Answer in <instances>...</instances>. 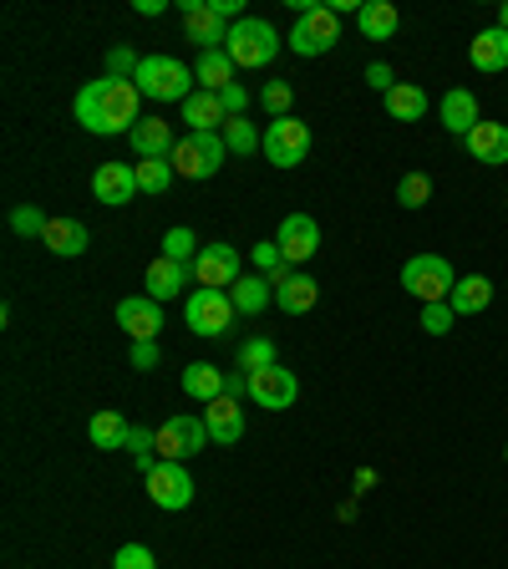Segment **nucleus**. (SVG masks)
<instances>
[{"label":"nucleus","instance_id":"nucleus-1","mask_svg":"<svg viewBox=\"0 0 508 569\" xmlns=\"http://www.w3.org/2000/svg\"><path fill=\"white\" fill-rule=\"evenodd\" d=\"M138 107H142L138 82L102 77V82H87L82 92H77L71 112H77V122H82L87 132H97V138H112V132H132V128H138V118H142Z\"/></svg>","mask_w":508,"mask_h":569},{"label":"nucleus","instance_id":"nucleus-2","mask_svg":"<svg viewBox=\"0 0 508 569\" xmlns=\"http://www.w3.org/2000/svg\"><path fill=\"white\" fill-rule=\"evenodd\" d=\"M225 158H229L225 132H189V138H178V148L168 153V163H173L178 178L203 183V178H213L219 168H225Z\"/></svg>","mask_w":508,"mask_h":569},{"label":"nucleus","instance_id":"nucleus-3","mask_svg":"<svg viewBox=\"0 0 508 569\" xmlns=\"http://www.w3.org/2000/svg\"><path fill=\"white\" fill-rule=\"evenodd\" d=\"M225 51H229V61H235V67L260 71V67H270V61L280 57V36H275L270 21H255V16H245V21L229 26Z\"/></svg>","mask_w":508,"mask_h":569},{"label":"nucleus","instance_id":"nucleus-4","mask_svg":"<svg viewBox=\"0 0 508 569\" xmlns=\"http://www.w3.org/2000/svg\"><path fill=\"white\" fill-rule=\"evenodd\" d=\"M132 82H138L142 97H153V102H189L193 97V71L178 57H142Z\"/></svg>","mask_w":508,"mask_h":569},{"label":"nucleus","instance_id":"nucleus-5","mask_svg":"<svg viewBox=\"0 0 508 569\" xmlns=\"http://www.w3.org/2000/svg\"><path fill=\"white\" fill-rule=\"evenodd\" d=\"M452 284H458V274H452V264L442 254H412L402 264V290L417 296L422 306H442L452 296Z\"/></svg>","mask_w":508,"mask_h":569},{"label":"nucleus","instance_id":"nucleus-6","mask_svg":"<svg viewBox=\"0 0 508 569\" xmlns=\"http://www.w3.org/2000/svg\"><path fill=\"white\" fill-rule=\"evenodd\" d=\"M290 51L296 57H326V51H336V41H341V16L331 11V6H310L306 16H296V26H290Z\"/></svg>","mask_w":508,"mask_h":569},{"label":"nucleus","instance_id":"nucleus-7","mask_svg":"<svg viewBox=\"0 0 508 569\" xmlns=\"http://www.w3.org/2000/svg\"><path fill=\"white\" fill-rule=\"evenodd\" d=\"M235 300H229V290H209V284H199L189 300H183V320H189V331L193 336H225L229 331V320H235Z\"/></svg>","mask_w":508,"mask_h":569},{"label":"nucleus","instance_id":"nucleus-8","mask_svg":"<svg viewBox=\"0 0 508 569\" xmlns=\"http://www.w3.org/2000/svg\"><path fill=\"white\" fill-rule=\"evenodd\" d=\"M203 442H213L209 438V422H203V417H193V412H178V417H168V422L158 427V458H163V462L199 458Z\"/></svg>","mask_w":508,"mask_h":569},{"label":"nucleus","instance_id":"nucleus-9","mask_svg":"<svg viewBox=\"0 0 508 569\" xmlns=\"http://www.w3.org/2000/svg\"><path fill=\"white\" fill-rule=\"evenodd\" d=\"M142 483H148V498H153L163 513H178V509H189L193 503V478L183 462H163L158 458L148 473H142Z\"/></svg>","mask_w":508,"mask_h":569},{"label":"nucleus","instance_id":"nucleus-10","mask_svg":"<svg viewBox=\"0 0 508 569\" xmlns=\"http://www.w3.org/2000/svg\"><path fill=\"white\" fill-rule=\"evenodd\" d=\"M310 153V128L290 112V118H270V128H265V158H270L275 168H300Z\"/></svg>","mask_w":508,"mask_h":569},{"label":"nucleus","instance_id":"nucleus-11","mask_svg":"<svg viewBox=\"0 0 508 569\" xmlns=\"http://www.w3.org/2000/svg\"><path fill=\"white\" fill-rule=\"evenodd\" d=\"M300 397V381L290 367H265V371H249V402L265 407V412H285L296 407Z\"/></svg>","mask_w":508,"mask_h":569},{"label":"nucleus","instance_id":"nucleus-12","mask_svg":"<svg viewBox=\"0 0 508 569\" xmlns=\"http://www.w3.org/2000/svg\"><path fill=\"white\" fill-rule=\"evenodd\" d=\"M178 11H183V26H189V41H199V51H213L229 41V16L213 6V0H178Z\"/></svg>","mask_w":508,"mask_h":569},{"label":"nucleus","instance_id":"nucleus-13","mask_svg":"<svg viewBox=\"0 0 508 569\" xmlns=\"http://www.w3.org/2000/svg\"><path fill=\"white\" fill-rule=\"evenodd\" d=\"M275 244H280L285 264L296 270V264L316 260V249H320V224L310 219V213H285V219H280V234H275Z\"/></svg>","mask_w":508,"mask_h":569},{"label":"nucleus","instance_id":"nucleus-14","mask_svg":"<svg viewBox=\"0 0 508 569\" xmlns=\"http://www.w3.org/2000/svg\"><path fill=\"white\" fill-rule=\"evenodd\" d=\"M239 249L235 244H199V260H193V280L209 284V290H235L239 284Z\"/></svg>","mask_w":508,"mask_h":569},{"label":"nucleus","instance_id":"nucleus-15","mask_svg":"<svg viewBox=\"0 0 508 569\" xmlns=\"http://www.w3.org/2000/svg\"><path fill=\"white\" fill-rule=\"evenodd\" d=\"M118 326L132 341H158V331H163V306H158L153 296H128V300H118Z\"/></svg>","mask_w":508,"mask_h":569},{"label":"nucleus","instance_id":"nucleus-16","mask_svg":"<svg viewBox=\"0 0 508 569\" xmlns=\"http://www.w3.org/2000/svg\"><path fill=\"white\" fill-rule=\"evenodd\" d=\"M92 193H97V203H107V209L132 203V193H138V163H102L92 173Z\"/></svg>","mask_w":508,"mask_h":569},{"label":"nucleus","instance_id":"nucleus-17","mask_svg":"<svg viewBox=\"0 0 508 569\" xmlns=\"http://www.w3.org/2000/svg\"><path fill=\"white\" fill-rule=\"evenodd\" d=\"M203 422H209V438L219 442V448H235V442L245 438V412H239V397H229V391L203 407Z\"/></svg>","mask_w":508,"mask_h":569},{"label":"nucleus","instance_id":"nucleus-18","mask_svg":"<svg viewBox=\"0 0 508 569\" xmlns=\"http://www.w3.org/2000/svg\"><path fill=\"white\" fill-rule=\"evenodd\" d=\"M316 300H320L316 274L290 270L285 280H275V306H280L285 316H306V310H316Z\"/></svg>","mask_w":508,"mask_h":569},{"label":"nucleus","instance_id":"nucleus-19","mask_svg":"<svg viewBox=\"0 0 508 569\" xmlns=\"http://www.w3.org/2000/svg\"><path fill=\"white\" fill-rule=\"evenodd\" d=\"M438 118H442V128H448L452 138H468V132L484 122V118H478V97L468 92V87H452V92H442Z\"/></svg>","mask_w":508,"mask_h":569},{"label":"nucleus","instance_id":"nucleus-20","mask_svg":"<svg viewBox=\"0 0 508 569\" xmlns=\"http://www.w3.org/2000/svg\"><path fill=\"white\" fill-rule=\"evenodd\" d=\"M189 280H193V264H178V260H168V254H158V260L148 264V296H153L158 306L183 296V284Z\"/></svg>","mask_w":508,"mask_h":569},{"label":"nucleus","instance_id":"nucleus-21","mask_svg":"<svg viewBox=\"0 0 508 569\" xmlns=\"http://www.w3.org/2000/svg\"><path fill=\"white\" fill-rule=\"evenodd\" d=\"M128 142H132V153L138 158H168L178 148L173 128H168L163 118H138V128L128 132Z\"/></svg>","mask_w":508,"mask_h":569},{"label":"nucleus","instance_id":"nucleus-22","mask_svg":"<svg viewBox=\"0 0 508 569\" xmlns=\"http://www.w3.org/2000/svg\"><path fill=\"white\" fill-rule=\"evenodd\" d=\"M397 26H402V16H397L391 0H361V11H356V31L367 36V41H391Z\"/></svg>","mask_w":508,"mask_h":569},{"label":"nucleus","instance_id":"nucleus-23","mask_svg":"<svg viewBox=\"0 0 508 569\" xmlns=\"http://www.w3.org/2000/svg\"><path fill=\"white\" fill-rule=\"evenodd\" d=\"M468 153L478 158V163H488V168H498V163H508V128L504 122H478L474 132H468Z\"/></svg>","mask_w":508,"mask_h":569},{"label":"nucleus","instance_id":"nucleus-24","mask_svg":"<svg viewBox=\"0 0 508 569\" xmlns=\"http://www.w3.org/2000/svg\"><path fill=\"white\" fill-rule=\"evenodd\" d=\"M183 122H189V132H225V122H229V112H225V102H219V92H193L189 102H183Z\"/></svg>","mask_w":508,"mask_h":569},{"label":"nucleus","instance_id":"nucleus-25","mask_svg":"<svg viewBox=\"0 0 508 569\" xmlns=\"http://www.w3.org/2000/svg\"><path fill=\"white\" fill-rule=\"evenodd\" d=\"M41 244H47L51 254H61V260H82L87 254V224L82 219H51L47 234H41Z\"/></svg>","mask_w":508,"mask_h":569},{"label":"nucleus","instance_id":"nucleus-26","mask_svg":"<svg viewBox=\"0 0 508 569\" xmlns=\"http://www.w3.org/2000/svg\"><path fill=\"white\" fill-rule=\"evenodd\" d=\"M235 61H229L225 47L213 51H199V61H193V82L203 87V92H225V87H235Z\"/></svg>","mask_w":508,"mask_h":569},{"label":"nucleus","instance_id":"nucleus-27","mask_svg":"<svg viewBox=\"0 0 508 569\" xmlns=\"http://www.w3.org/2000/svg\"><path fill=\"white\" fill-rule=\"evenodd\" d=\"M468 61H474L478 71H508V31H504V26L478 31L474 47H468Z\"/></svg>","mask_w":508,"mask_h":569},{"label":"nucleus","instance_id":"nucleus-28","mask_svg":"<svg viewBox=\"0 0 508 569\" xmlns=\"http://www.w3.org/2000/svg\"><path fill=\"white\" fill-rule=\"evenodd\" d=\"M229 300H235L239 316H265V310L275 306V280H265V274H239Z\"/></svg>","mask_w":508,"mask_h":569},{"label":"nucleus","instance_id":"nucleus-29","mask_svg":"<svg viewBox=\"0 0 508 569\" xmlns=\"http://www.w3.org/2000/svg\"><path fill=\"white\" fill-rule=\"evenodd\" d=\"M87 438H92V448L112 452V448H128L132 427H128V417H122L118 407H102V412H97L92 422H87Z\"/></svg>","mask_w":508,"mask_h":569},{"label":"nucleus","instance_id":"nucleus-30","mask_svg":"<svg viewBox=\"0 0 508 569\" xmlns=\"http://www.w3.org/2000/svg\"><path fill=\"white\" fill-rule=\"evenodd\" d=\"M488 300H494V280L488 274H462L458 284H452V316H478V310H488Z\"/></svg>","mask_w":508,"mask_h":569},{"label":"nucleus","instance_id":"nucleus-31","mask_svg":"<svg viewBox=\"0 0 508 569\" xmlns=\"http://www.w3.org/2000/svg\"><path fill=\"white\" fill-rule=\"evenodd\" d=\"M178 381H183V391H189L193 402H203V407H209L213 397H225V387H229V377L219 367H209V361H193V367H183V377H178Z\"/></svg>","mask_w":508,"mask_h":569},{"label":"nucleus","instance_id":"nucleus-32","mask_svg":"<svg viewBox=\"0 0 508 569\" xmlns=\"http://www.w3.org/2000/svg\"><path fill=\"white\" fill-rule=\"evenodd\" d=\"M381 102H387V112H391L397 122H422L427 107H432V97H427L417 82H397L387 97H381Z\"/></svg>","mask_w":508,"mask_h":569},{"label":"nucleus","instance_id":"nucleus-33","mask_svg":"<svg viewBox=\"0 0 508 569\" xmlns=\"http://www.w3.org/2000/svg\"><path fill=\"white\" fill-rule=\"evenodd\" d=\"M225 142H229V153H235V158L265 153V132L255 128V122H245V118H229L225 122Z\"/></svg>","mask_w":508,"mask_h":569},{"label":"nucleus","instance_id":"nucleus-34","mask_svg":"<svg viewBox=\"0 0 508 569\" xmlns=\"http://www.w3.org/2000/svg\"><path fill=\"white\" fill-rule=\"evenodd\" d=\"M235 367H239V371H265V367H280V356H275V341H265V336H249V341L239 346Z\"/></svg>","mask_w":508,"mask_h":569},{"label":"nucleus","instance_id":"nucleus-35","mask_svg":"<svg viewBox=\"0 0 508 569\" xmlns=\"http://www.w3.org/2000/svg\"><path fill=\"white\" fill-rule=\"evenodd\" d=\"M173 178L178 173L168 158H138V193H163Z\"/></svg>","mask_w":508,"mask_h":569},{"label":"nucleus","instance_id":"nucleus-36","mask_svg":"<svg viewBox=\"0 0 508 569\" xmlns=\"http://www.w3.org/2000/svg\"><path fill=\"white\" fill-rule=\"evenodd\" d=\"M427 199H432V178L427 173H402L397 178V203H402V209H422Z\"/></svg>","mask_w":508,"mask_h":569},{"label":"nucleus","instance_id":"nucleus-37","mask_svg":"<svg viewBox=\"0 0 508 569\" xmlns=\"http://www.w3.org/2000/svg\"><path fill=\"white\" fill-rule=\"evenodd\" d=\"M249 260L260 264L265 280H285V274H290V264H285V254H280V244H275V239H265V244L249 249Z\"/></svg>","mask_w":508,"mask_h":569},{"label":"nucleus","instance_id":"nucleus-38","mask_svg":"<svg viewBox=\"0 0 508 569\" xmlns=\"http://www.w3.org/2000/svg\"><path fill=\"white\" fill-rule=\"evenodd\" d=\"M193 244H199V239H193V229H183V224L163 234V254H168V260H178V264H193V260H199V249H193Z\"/></svg>","mask_w":508,"mask_h":569},{"label":"nucleus","instance_id":"nucleus-39","mask_svg":"<svg viewBox=\"0 0 508 569\" xmlns=\"http://www.w3.org/2000/svg\"><path fill=\"white\" fill-rule=\"evenodd\" d=\"M47 224H51V219L36 209V203H16V209H11V229H16L21 239H31V234L41 239V234H47Z\"/></svg>","mask_w":508,"mask_h":569},{"label":"nucleus","instance_id":"nucleus-40","mask_svg":"<svg viewBox=\"0 0 508 569\" xmlns=\"http://www.w3.org/2000/svg\"><path fill=\"white\" fill-rule=\"evenodd\" d=\"M128 452L132 458H138V468L142 473H148V468H153V452H158V432H148V427H132V438H128Z\"/></svg>","mask_w":508,"mask_h":569},{"label":"nucleus","instance_id":"nucleus-41","mask_svg":"<svg viewBox=\"0 0 508 569\" xmlns=\"http://www.w3.org/2000/svg\"><path fill=\"white\" fill-rule=\"evenodd\" d=\"M112 569H158V559L148 545H122L118 555H112Z\"/></svg>","mask_w":508,"mask_h":569},{"label":"nucleus","instance_id":"nucleus-42","mask_svg":"<svg viewBox=\"0 0 508 569\" xmlns=\"http://www.w3.org/2000/svg\"><path fill=\"white\" fill-rule=\"evenodd\" d=\"M260 102L270 107V118H290V102H296V92H290V82H265Z\"/></svg>","mask_w":508,"mask_h":569},{"label":"nucleus","instance_id":"nucleus-43","mask_svg":"<svg viewBox=\"0 0 508 569\" xmlns=\"http://www.w3.org/2000/svg\"><path fill=\"white\" fill-rule=\"evenodd\" d=\"M452 320H458V316H452L448 300H442V306H422V331H427V336H448Z\"/></svg>","mask_w":508,"mask_h":569},{"label":"nucleus","instance_id":"nucleus-44","mask_svg":"<svg viewBox=\"0 0 508 569\" xmlns=\"http://www.w3.org/2000/svg\"><path fill=\"white\" fill-rule=\"evenodd\" d=\"M132 367H138V371H153L158 367V361H163V351H158V341H132Z\"/></svg>","mask_w":508,"mask_h":569},{"label":"nucleus","instance_id":"nucleus-45","mask_svg":"<svg viewBox=\"0 0 508 569\" xmlns=\"http://www.w3.org/2000/svg\"><path fill=\"white\" fill-rule=\"evenodd\" d=\"M367 82H371V87H377V92H381V97H387V92H391V87H397V71H391V67H387V61H371V67H367Z\"/></svg>","mask_w":508,"mask_h":569},{"label":"nucleus","instance_id":"nucleus-46","mask_svg":"<svg viewBox=\"0 0 508 569\" xmlns=\"http://www.w3.org/2000/svg\"><path fill=\"white\" fill-rule=\"evenodd\" d=\"M219 102H225V112H229V118H245V107H249V92H245V87H225V92H219Z\"/></svg>","mask_w":508,"mask_h":569},{"label":"nucleus","instance_id":"nucleus-47","mask_svg":"<svg viewBox=\"0 0 508 569\" xmlns=\"http://www.w3.org/2000/svg\"><path fill=\"white\" fill-rule=\"evenodd\" d=\"M132 11H138V16H163L168 0H132Z\"/></svg>","mask_w":508,"mask_h":569},{"label":"nucleus","instance_id":"nucleus-48","mask_svg":"<svg viewBox=\"0 0 508 569\" xmlns=\"http://www.w3.org/2000/svg\"><path fill=\"white\" fill-rule=\"evenodd\" d=\"M225 391H229V397H249V371H235Z\"/></svg>","mask_w":508,"mask_h":569},{"label":"nucleus","instance_id":"nucleus-49","mask_svg":"<svg viewBox=\"0 0 508 569\" xmlns=\"http://www.w3.org/2000/svg\"><path fill=\"white\" fill-rule=\"evenodd\" d=\"M498 26H504V31H508V0H504V11H498Z\"/></svg>","mask_w":508,"mask_h":569},{"label":"nucleus","instance_id":"nucleus-50","mask_svg":"<svg viewBox=\"0 0 508 569\" xmlns=\"http://www.w3.org/2000/svg\"><path fill=\"white\" fill-rule=\"evenodd\" d=\"M504 462H508V448H504Z\"/></svg>","mask_w":508,"mask_h":569}]
</instances>
